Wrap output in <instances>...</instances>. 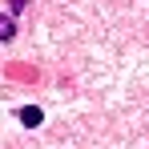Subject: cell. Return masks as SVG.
Instances as JSON below:
<instances>
[{"label": "cell", "mask_w": 149, "mask_h": 149, "mask_svg": "<svg viewBox=\"0 0 149 149\" xmlns=\"http://www.w3.org/2000/svg\"><path fill=\"white\" fill-rule=\"evenodd\" d=\"M16 36V24H12V16H0V40H12Z\"/></svg>", "instance_id": "obj_2"}, {"label": "cell", "mask_w": 149, "mask_h": 149, "mask_svg": "<svg viewBox=\"0 0 149 149\" xmlns=\"http://www.w3.org/2000/svg\"><path fill=\"white\" fill-rule=\"evenodd\" d=\"M16 117H20V125H28V129H32V125H40V121H45V113H40L36 105H24V109H20Z\"/></svg>", "instance_id": "obj_1"}, {"label": "cell", "mask_w": 149, "mask_h": 149, "mask_svg": "<svg viewBox=\"0 0 149 149\" xmlns=\"http://www.w3.org/2000/svg\"><path fill=\"white\" fill-rule=\"evenodd\" d=\"M24 4H28V0H12V16H16V12H24Z\"/></svg>", "instance_id": "obj_3"}]
</instances>
